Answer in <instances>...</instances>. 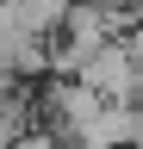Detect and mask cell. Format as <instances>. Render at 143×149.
Instances as JSON below:
<instances>
[{"mask_svg":"<svg viewBox=\"0 0 143 149\" xmlns=\"http://www.w3.org/2000/svg\"><path fill=\"white\" fill-rule=\"evenodd\" d=\"M62 124H68V137L87 143V149H118V143H131L137 137V118L124 112L118 100H100L93 87H62Z\"/></svg>","mask_w":143,"mask_h":149,"instance_id":"1","label":"cell"},{"mask_svg":"<svg viewBox=\"0 0 143 149\" xmlns=\"http://www.w3.org/2000/svg\"><path fill=\"white\" fill-rule=\"evenodd\" d=\"M131 81H137L131 50H118V44H100V50L81 62V87H93L100 100H131Z\"/></svg>","mask_w":143,"mask_h":149,"instance_id":"2","label":"cell"},{"mask_svg":"<svg viewBox=\"0 0 143 149\" xmlns=\"http://www.w3.org/2000/svg\"><path fill=\"white\" fill-rule=\"evenodd\" d=\"M19 149H56L50 137H19Z\"/></svg>","mask_w":143,"mask_h":149,"instance_id":"3","label":"cell"},{"mask_svg":"<svg viewBox=\"0 0 143 149\" xmlns=\"http://www.w3.org/2000/svg\"><path fill=\"white\" fill-rule=\"evenodd\" d=\"M137 137H143V118H137Z\"/></svg>","mask_w":143,"mask_h":149,"instance_id":"4","label":"cell"}]
</instances>
